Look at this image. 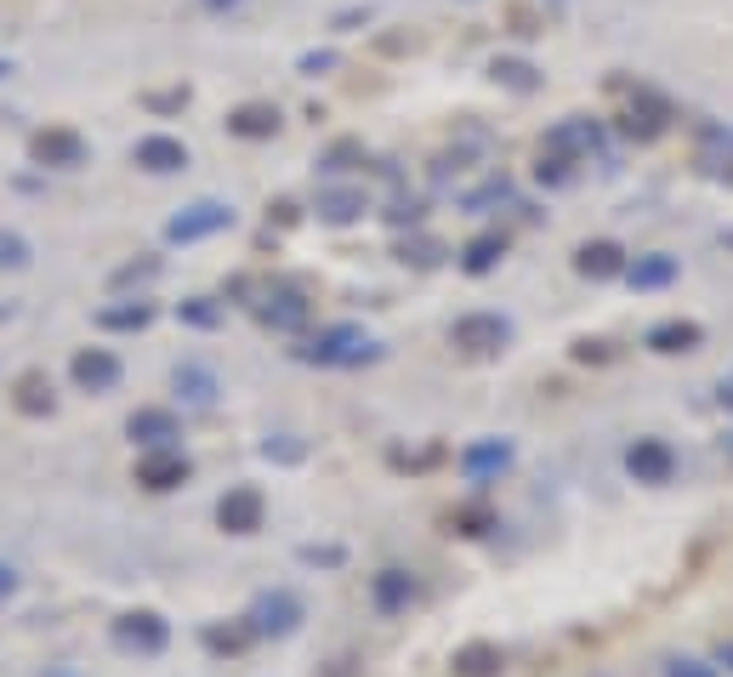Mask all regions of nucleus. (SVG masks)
<instances>
[{
	"label": "nucleus",
	"mask_w": 733,
	"mask_h": 677,
	"mask_svg": "<svg viewBox=\"0 0 733 677\" xmlns=\"http://www.w3.org/2000/svg\"><path fill=\"white\" fill-rule=\"evenodd\" d=\"M507 336H512V324L500 313H467V319H455V331H449V342L461 347L467 359H495L500 347H507Z\"/></svg>",
	"instance_id": "nucleus-1"
},
{
	"label": "nucleus",
	"mask_w": 733,
	"mask_h": 677,
	"mask_svg": "<svg viewBox=\"0 0 733 677\" xmlns=\"http://www.w3.org/2000/svg\"><path fill=\"white\" fill-rule=\"evenodd\" d=\"M308 359L313 365H359V359H370V336L352 331V324H336V331H324L308 347Z\"/></svg>",
	"instance_id": "nucleus-2"
},
{
	"label": "nucleus",
	"mask_w": 733,
	"mask_h": 677,
	"mask_svg": "<svg viewBox=\"0 0 733 677\" xmlns=\"http://www.w3.org/2000/svg\"><path fill=\"white\" fill-rule=\"evenodd\" d=\"M262 513H268V501H262V490H250V484L227 490L222 507H216L222 530H234V536H257V530H262Z\"/></svg>",
	"instance_id": "nucleus-3"
},
{
	"label": "nucleus",
	"mask_w": 733,
	"mask_h": 677,
	"mask_svg": "<svg viewBox=\"0 0 733 677\" xmlns=\"http://www.w3.org/2000/svg\"><path fill=\"white\" fill-rule=\"evenodd\" d=\"M666 120H671V109L660 103V97L637 91V97H631V103L620 109V132H625V137H637V143H648V137H660V132H666Z\"/></svg>",
	"instance_id": "nucleus-4"
},
{
	"label": "nucleus",
	"mask_w": 733,
	"mask_h": 677,
	"mask_svg": "<svg viewBox=\"0 0 733 677\" xmlns=\"http://www.w3.org/2000/svg\"><path fill=\"white\" fill-rule=\"evenodd\" d=\"M625 467L637 472V484H666L671 479V444H660V439H637L631 444V456H625Z\"/></svg>",
	"instance_id": "nucleus-5"
},
{
	"label": "nucleus",
	"mask_w": 733,
	"mask_h": 677,
	"mask_svg": "<svg viewBox=\"0 0 733 677\" xmlns=\"http://www.w3.org/2000/svg\"><path fill=\"white\" fill-rule=\"evenodd\" d=\"M574 268L586 273V280H614V273H625V250L614 239H592V245H580Z\"/></svg>",
	"instance_id": "nucleus-6"
},
{
	"label": "nucleus",
	"mask_w": 733,
	"mask_h": 677,
	"mask_svg": "<svg viewBox=\"0 0 733 677\" xmlns=\"http://www.w3.org/2000/svg\"><path fill=\"white\" fill-rule=\"evenodd\" d=\"M183 479H188V461L171 456V450H154V456L137 461V484H148V490H171V484H183Z\"/></svg>",
	"instance_id": "nucleus-7"
},
{
	"label": "nucleus",
	"mask_w": 733,
	"mask_h": 677,
	"mask_svg": "<svg viewBox=\"0 0 733 677\" xmlns=\"http://www.w3.org/2000/svg\"><path fill=\"white\" fill-rule=\"evenodd\" d=\"M74 382L91 387V393H103V387H114V382H120V359H114V354H103V347H91V354L74 359Z\"/></svg>",
	"instance_id": "nucleus-8"
},
{
	"label": "nucleus",
	"mask_w": 733,
	"mask_h": 677,
	"mask_svg": "<svg viewBox=\"0 0 733 677\" xmlns=\"http://www.w3.org/2000/svg\"><path fill=\"white\" fill-rule=\"evenodd\" d=\"M80 155H86V143L74 132H63V125L35 137V160H46V165H80Z\"/></svg>",
	"instance_id": "nucleus-9"
},
{
	"label": "nucleus",
	"mask_w": 733,
	"mask_h": 677,
	"mask_svg": "<svg viewBox=\"0 0 733 677\" xmlns=\"http://www.w3.org/2000/svg\"><path fill=\"white\" fill-rule=\"evenodd\" d=\"M227 222H234V211H227V206H194L188 217L171 222V239H206V234L227 229Z\"/></svg>",
	"instance_id": "nucleus-10"
},
{
	"label": "nucleus",
	"mask_w": 733,
	"mask_h": 677,
	"mask_svg": "<svg viewBox=\"0 0 733 677\" xmlns=\"http://www.w3.org/2000/svg\"><path fill=\"white\" fill-rule=\"evenodd\" d=\"M648 347H654V354H694V347H699V324L694 319H666V324H654V331H648Z\"/></svg>",
	"instance_id": "nucleus-11"
},
{
	"label": "nucleus",
	"mask_w": 733,
	"mask_h": 677,
	"mask_svg": "<svg viewBox=\"0 0 733 677\" xmlns=\"http://www.w3.org/2000/svg\"><path fill=\"white\" fill-rule=\"evenodd\" d=\"M507 655H500V643H467L455 649V677H500Z\"/></svg>",
	"instance_id": "nucleus-12"
},
{
	"label": "nucleus",
	"mask_w": 733,
	"mask_h": 677,
	"mask_svg": "<svg viewBox=\"0 0 733 677\" xmlns=\"http://www.w3.org/2000/svg\"><path fill=\"white\" fill-rule=\"evenodd\" d=\"M227 132L234 137H273L279 132V109L273 103H245V109L227 114Z\"/></svg>",
	"instance_id": "nucleus-13"
},
{
	"label": "nucleus",
	"mask_w": 733,
	"mask_h": 677,
	"mask_svg": "<svg viewBox=\"0 0 733 677\" xmlns=\"http://www.w3.org/2000/svg\"><path fill=\"white\" fill-rule=\"evenodd\" d=\"M137 165L142 171H176V165H188V148L176 137H142L137 143Z\"/></svg>",
	"instance_id": "nucleus-14"
},
{
	"label": "nucleus",
	"mask_w": 733,
	"mask_h": 677,
	"mask_svg": "<svg viewBox=\"0 0 733 677\" xmlns=\"http://www.w3.org/2000/svg\"><path fill=\"white\" fill-rule=\"evenodd\" d=\"M296 620H301V604L290 592H273V598L257 604V632H290Z\"/></svg>",
	"instance_id": "nucleus-15"
},
{
	"label": "nucleus",
	"mask_w": 733,
	"mask_h": 677,
	"mask_svg": "<svg viewBox=\"0 0 733 677\" xmlns=\"http://www.w3.org/2000/svg\"><path fill=\"white\" fill-rule=\"evenodd\" d=\"M410 598H415V581L403 569H382V575H375V604H382V610H403Z\"/></svg>",
	"instance_id": "nucleus-16"
},
{
	"label": "nucleus",
	"mask_w": 733,
	"mask_h": 677,
	"mask_svg": "<svg viewBox=\"0 0 733 677\" xmlns=\"http://www.w3.org/2000/svg\"><path fill=\"white\" fill-rule=\"evenodd\" d=\"M262 319H268V324H279V331H296V324L308 319V303H301L296 291H279V296H268Z\"/></svg>",
	"instance_id": "nucleus-17"
},
{
	"label": "nucleus",
	"mask_w": 733,
	"mask_h": 677,
	"mask_svg": "<svg viewBox=\"0 0 733 677\" xmlns=\"http://www.w3.org/2000/svg\"><path fill=\"white\" fill-rule=\"evenodd\" d=\"M120 643H137V649H160L165 643V626L154 615H125L120 620Z\"/></svg>",
	"instance_id": "nucleus-18"
},
{
	"label": "nucleus",
	"mask_w": 733,
	"mask_h": 677,
	"mask_svg": "<svg viewBox=\"0 0 733 677\" xmlns=\"http://www.w3.org/2000/svg\"><path fill=\"white\" fill-rule=\"evenodd\" d=\"M17 410H29V416H46L52 410V382L46 376H17Z\"/></svg>",
	"instance_id": "nucleus-19"
},
{
	"label": "nucleus",
	"mask_w": 733,
	"mask_h": 677,
	"mask_svg": "<svg viewBox=\"0 0 733 677\" xmlns=\"http://www.w3.org/2000/svg\"><path fill=\"white\" fill-rule=\"evenodd\" d=\"M671 280H676V262L671 257H643L637 268H631V285H637V291H660Z\"/></svg>",
	"instance_id": "nucleus-20"
},
{
	"label": "nucleus",
	"mask_w": 733,
	"mask_h": 677,
	"mask_svg": "<svg viewBox=\"0 0 733 677\" xmlns=\"http://www.w3.org/2000/svg\"><path fill=\"white\" fill-rule=\"evenodd\" d=\"M176 433V421L165 416V410H137L132 416V439H148V444H165Z\"/></svg>",
	"instance_id": "nucleus-21"
},
{
	"label": "nucleus",
	"mask_w": 733,
	"mask_h": 677,
	"mask_svg": "<svg viewBox=\"0 0 733 677\" xmlns=\"http://www.w3.org/2000/svg\"><path fill=\"white\" fill-rule=\"evenodd\" d=\"M495 257H507V239H500V234H477V239L467 245V268H472V273H489Z\"/></svg>",
	"instance_id": "nucleus-22"
},
{
	"label": "nucleus",
	"mask_w": 733,
	"mask_h": 677,
	"mask_svg": "<svg viewBox=\"0 0 733 677\" xmlns=\"http://www.w3.org/2000/svg\"><path fill=\"white\" fill-rule=\"evenodd\" d=\"M359 211H364V194H324L319 199V217L324 222H352Z\"/></svg>",
	"instance_id": "nucleus-23"
},
{
	"label": "nucleus",
	"mask_w": 733,
	"mask_h": 677,
	"mask_svg": "<svg viewBox=\"0 0 733 677\" xmlns=\"http://www.w3.org/2000/svg\"><path fill=\"white\" fill-rule=\"evenodd\" d=\"M449 524H455L461 536H484V530H489V507H484V501H472V507H455Z\"/></svg>",
	"instance_id": "nucleus-24"
},
{
	"label": "nucleus",
	"mask_w": 733,
	"mask_h": 677,
	"mask_svg": "<svg viewBox=\"0 0 733 677\" xmlns=\"http://www.w3.org/2000/svg\"><path fill=\"white\" fill-rule=\"evenodd\" d=\"M103 324H109V331H142V324H148V308L137 303V308H114V313H103Z\"/></svg>",
	"instance_id": "nucleus-25"
},
{
	"label": "nucleus",
	"mask_w": 733,
	"mask_h": 677,
	"mask_svg": "<svg viewBox=\"0 0 733 677\" xmlns=\"http://www.w3.org/2000/svg\"><path fill=\"white\" fill-rule=\"evenodd\" d=\"M495 81H507V86H518V91H529V86H535V69H529V63H495Z\"/></svg>",
	"instance_id": "nucleus-26"
},
{
	"label": "nucleus",
	"mask_w": 733,
	"mask_h": 677,
	"mask_svg": "<svg viewBox=\"0 0 733 677\" xmlns=\"http://www.w3.org/2000/svg\"><path fill=\"white\" fill-rule=\"evenodd\" d=\"M507 456H512L507 444H477V450H467V467H507Z\"/></svg>",
	"instance_id": "nucleus-27"
},
{
	"label": "nucleus",
	"mask_w": 733,
	"mask_h": 677,
	"mask_svg": "<svg viewBox=\"0 0 733 677\" xmlns=\"http://www.w3.org/2000/svg\"><path fill=\"white\" fill-rule=\"evenodd\" d=\"M574 359H580V365H609V359H614V347L586 336V342H574Z\"/></svg>",
	"instance_id": "nucleus-28"
},
{
	"label": "nucleus",
	"mask_w": 733,
	"mask_h": 677,
	"mask_svg": "<svg viewBox=\"0 0 733 677\" xmlns=\"http://www.w3.org/2000/svg\"><path fill=\"white\" fill-rule=\"evenodd\" d=\"M0 262H7V268H23V262H29V245H23L17 234H0Z\"/></svg>",
	"instance_id": "nucleus-29"
},
{
	"label": "nucleus",
	"mask_w": 733,
	"mask_h": 677,
	"mask_svg": "<svg viewBox=\"0 0 733 677\" xmlns=\"http://www.w3.org/2000/svg\"><path fill=\"white\" fill-rule=\"evenodd\" d=\"M444 257V250L433 245V239H415V245H403V262H421V268H433Z\"/></svg>",
	"instance_id": "nucleus-30"
},
{
	"label": "nucleus",
	"mask_w": 733,
	"mask_h": 677,
	"mask_svg": "<svg viewBox=\"0 0 733 677\" xmlns=\"http://www.w3.org/2000/svg\"><path fill=\"white\" fill-rule=\"evenodd\" d=\"M671 677H717V672L699 666V661H671Z\"/></svg>",
	"instance_id": "nucleus-31"
},
{
	"label": "nucleus",
	"mask_w": 733,
	"mask_h": 677,
	"mask_svg": "<svg viewBox=\"0 0 733 677\" xmlns=\"http://www.w3.org/2000/svg\"><path fill=\"white\" fill-rule=\"evenodd\" d=\"M211 649H245V632H211Z\"/></svg>",
	"instance_id": "nucleus-32"
},
{
	"label": "nucleus",
	"mask_w": 733,
	"mask_h": 677,
	"mask_svg": "<svg viewBox=\"0 0 733 677\" xmlns=\"http://www.w3.org/2000/svg\"><path fill=\"white\" fill-rule=\"evenodd\" d=\"M717 661H722V666H733V643H722V649H717Z\"/></svg>",
	"instance_id": "nucleus-33"
},
{
	"label": "nucleus",
	"mask_w": 733,
	"mask_h": 677,
	"mask_svg": "<svg viewBox=\"0 0 733 677\" xmlns=\"http://www.w3.org/2000/svg\"><path fill=\"white\" fill-rule=\"evenodd\" d=\"M12 592V569H0V598H7Z\"/></svg>",
	"instance_id": "nucleus-34"
},
{
	"label": "nucleus",
	"mask_w": 733,
	"mask_h": 677,
	"mask_svg": "<svg viewBox=\"0 0 733 677\" xmlns=\"http://www.w3.org/2000/svg\"><path fill=\"white\" fill-rule=\"evenodd\" d=\"M728 450H733V439H728Z\"/></svg>",
	"instance_id": "nucleus-35"
}]
</instances>
